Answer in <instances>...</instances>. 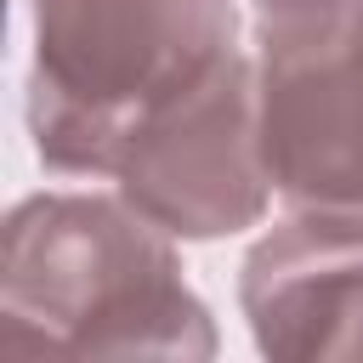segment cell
<instances>
[{"instance_id": "cell-1", "label": "cell", "mask_w": 363, "mask_h": 363, "mask_svg": "<svg viewBox=\"0 0 363 363\" xmlns=\"http://www.w3.org/2000/svg\"><path fill=\"white\" fill-rule=\"evenodd\" d=\"M0 352L11 357H210L216 323L170 233L125 193H40L0 238Z\"/></svg>"}, {"instance_id": "cell-5", "label": "cell", "mask_w": 363, "mask_h": 363, "mask_svg": "<svg viewBox=\"0 0 363 363\" xmlns=\"http://www.w3.org/2000/svg\"><path fill=\"white\" fill-rule=\"evenodd\" d=\"M250 335L284 363H363V221L301 210L238 272Z\"/></svg>"}, {"instance_id": "cell-4", "label": "cell", "mask_w": 363, "mask_h": 363, "mask_svg": "<svg viewBox=\"0 0 363 363\" xmlns=\"http://www.w3.org/2000/svg\"><path fill=\"white\" fill-rule=\"evenodd\" d=\"M113 176L170 238H227L255 227L278 193L261 159L255 62L233 45L199 85L142 119Z\"/></svg>"}, {"instance_id": "cell-6", "label": "cell", "mask_w": 363, "mask_h": 363, "mask_svg": "<svg viewBox=\"0 0 363 363\" xmlns=\"http://www.w3.org/2000/svg\"><path fill=\"white\" fill-rule=\"evenodd\" d=\"M250 6H255L261 23H301V17H318V11H329L340 0H250Z\"/></svg>"}, {"instance_id": "cell-2", "label": "cell", "mask_w": 363, "mask_h": 363, "mask_svg": "<svg viewBox=\"0 0 363 363\" xmlns=\"http://www.w3.org/2000/svg\"><path fill=\"white\" fill-rule=\"evenodd\" d=\"M233 45V0H34V153L51 170L113 176L142 119L199 85Z\"/></svg>"}, {"instance_id": "cell-3", "label": "cell", "mask_w": 363, "mask_h": 363, "mask_svg": "<svg viewBox=\"0 0 363 363\" xmlns=\"http://www.w3.org/2000/svg\"><path fill=\"white\" fill-rule=\"evenodd\" d=\"M261 159L284 204L363 221V0L255 28Z\"/></svg>"}]
</instances>
